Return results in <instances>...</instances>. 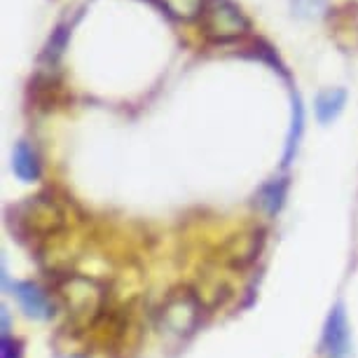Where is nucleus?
I'll list each match as a JSON object with an SVG mask.
<instances>
[{
  "label": "nucleus",
  "instance_id": "obj_6",
  "mask_svg": "<svg viewBox=\"0 0 358 358\" xmlns=\"http://www.w3.org/2000/svg\"><path fill=\"white\" fill-rule=\"evenodd\" d=\"M12 293L19 300V305L26 312V316H31V319H52L54 314V305L50 302V297L43 288L38 286V283L33 281H15L12 283Z\"/></svg>",
  "mask_w": 358,
  "mask_h": 358
},
{
  "label": "nucleus",
  "instance_id": "obj_1",
  "mask_svg": "<svg viewBox=\"0 0 358 358\" xmlns=\"http://www.w3.org/2000/svg\"><path fill=\"white\" fill-rule=\"evenodd\" d=\"M201 31L211 43H232L251 31V22L234 0H206L201 10Z\"/></svg>",
  "mask_w": 358,
  "mask_h": 358
},
{
  "label": "nucleus",
  "instance_id": "obj_5",
  "mask_svg": "<svg viewBox=\"0 0 358 358\" xmlns=\"http://www.w3.org/2000/svg\"><path fill=\"white\" fill-rule=\"evenodd\" d=\"M323 354L326 358H349L351 356V335L347 312L342 305L330 309L326 328H323Z\"/></svg>",
  "mask_w": 358,
  "mask_h": 358
},
{
  "label": "nucleus",
  "instance_id": "obj_3",
  "mask_svg": "<svg viewBox=\"0 0 358 358\" xmlns=\"http://www.w3.org/2000/svg\"><path fill=\"white\" fill-rule=\"evenodd\" d=\"M17 222L29 234H54L64 225V211L50 197H31L17 206Z\"/></svg>",
  "mask_w": 358,
  "mask_h": 358
},
{
  "label": "nucleus",
  "instance_id": "obj_10",
  "mask_svg": "<svg viewBox=\"0 0 358 358\" xmlns=\"http://www.w3.org/2000/svg\"><path fill=\"white\" fill-rule=\"evenodd\" d=\"M286 192H288V180L286 178H274L267 185L260 187L258 192V204L267 215H276L286 204Z\"/></svg>",
  "mask_w": 358,
  "mask_h": 358
},
{
  "label": "nucleus",
  "instance_id": "obj_9",
  "mask_svg": "<svg viewBox=\"0 0 358 358\" xmlns=\"http://www.w3.org/2000/svg\"><path fill=\"white\" fill-rule=\"evenodd\" d=\"M302 131H305V106L302 99L293 94V120H290V129L286 136V152H283V166H288L295 159L297 145L302 141Z\"/></svg>",
  "mask_w": 358,
  "mask_h": 358
},
{
  "label": "nucleus",
  "instance_id": "obj_7",
  "mask_svg": "<svg viewBox=\"0 0 358 358\" xmlns=\"http://www.w3.org/2000/svg\"><path fill=\"white\" fill-rule=\"evenodd\" d=\"M12 169L24 183H33L40 178V157L36 152V148L26 141H19L12 152Z\"/></svg>",
  "mask_w": 358,
  "mask_h": 358
},
{
  "label": "nucleus",
  "instance_id": "obj_12",
  "mask_svg": "<svg viewBox=\"0 0 358 358\" xmlns=\"http://www.w3.org/2000/svg\"><path fill=\"white\" fill-rule=\"evenodd\" d=\"M66 45H69V29H66V26H59V29L52 33L50 43H47V47H45L43 59L50 66H54V64L59 62V59H62Z\"/></svg>",
  "mask_w": 358,
  "mask_h": 358
},
{
  "label": "nucleus",
  "instance_id": "obj_4",
  "mask_svg": "<svg viewBox=\"0 0 358 358\" xmlns=\"http://www.w3.org/2000/svg\"><path fill=\"white\" fill-rule=\"evenodd\" d=\"M199 321V302L192 293H176L159 309L162 333L183 337L190 335Z\"/></svg>",
  "mask_w": 358,
  "mask_h": 358
},
{
  "label": "nucleus",
  "instance_id": "obj_2",
  "mask_svg": "<svg viewBox=\"0 0 358 358\" xmlns=\"http://www.w3.org/2000/svg\"><path fill=\"white\" fill-rule=\"evenodd\" d=\"M59 295H62L69 314H73V319L87 321L103 307V288L85 276H66L59 283Z\"/></svg>",
  "mask_w": 358,
  "mask_h": 358
},
{
  "label": "nucleus",
  "instance_id": "obj_11",
  "mask_svg": "<svg viewBox=\"0 0 358 358\" xmlns=\"http://www.w3.org/2000/svg\"><path fill=\"white\" fill-rule=\"evenodd\" d=\"M150 3L164 10L169 17L190 22V19L201 17V10H204L206 0H150Z\"/></svg>",
  "mask_w": 358,
  "mask_h": 358
},
{
  "label": "nucleus",
  "instance_id": "obj_13",
  "mask_svg": "<svg viewBox=\"0 0 358 358\" xmlns=\"http://www.w3.org/2000/svg\"><path fill=\"white\" fill-rule=\"evenodd\" d=\"M71 358H85V356H71Z\"/></svg>",
  "mask_w": 358,
  "mask_h": 358
},
{
  "label": "nucleus",
  "instance_id": "obj_8",
  "mask_svg": "<svg viewBox=\"0 0 358 358\" xmlns=\"http://www.w3.org/2000/svg\"><path fill=\"white\" fill-rule=\"evenodd\" d=\"M347 106V92L340 90V87H333V90H323L314 101V110H316V120L321 124H330L333 120L340 117V113Z\"/></svg>",
  "mask_w": 358,
  "mask_h": 358
}]
</instances>
